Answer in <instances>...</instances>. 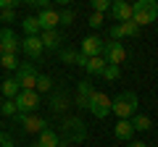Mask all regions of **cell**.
Returning <instances> with one entry per match:
<instances>
[{"label": "cell", "instance_id": "1", "mask_svg": "<svg viewBox=\"0 0 158 147\" xmlns=\"http://www.w3.org/2000/svg\"><path fill=\"white\" fill-rule=\"evenodd\" d=\"M137 108H140V100H137V95L132 89L118 92L111 100V113H116L118 118H132V116L137 113Z\"/></svg>", "mask_w": 158, "mask_h": 147}, {"label": "cell", "instance_id": "2", "mask_svg": "<svg viewBox=\"0 0 158 147\" xmlns=\"http://www.w3.org/2000/svg\"><path fill=\"white\" fill-rule=\"evenodd\" d=\"M156 18H158V3L156 0H137V3H132V21L137 26L153 24Z\"/></svg>", "mask_w": 158, "mask_h": 147}, {"label": "cell", "instance_id": "3", "mask_svg": "<svg viewBox=\"0 0 158 147\" xmlns=\"http://www.w3.org/2000/svg\"><path fill=\"white\" fill-rule=\"evenodd\" d=\"M63 137L66 139H61V145H77V142H85L87 137V129H85V121L82 118H63Z\"/></svg>", "mask_w": 158, "mask_h": 147}, {"label": "cell", "instance_id": "4", "mask_svg": "<svg viewBox=\"0 0 158 147\" xmlns=\"http://www.w3.org/2000/svg\"><path fill=\"white\" fill-rule=\"evenodd\" d=\"M13 102H16V113L29 116V113H34V110L40 108V95L34 89H21L16 97H13Z\"/></svg>", "mask_w": 158, "mask_h": 147}, {"label": "cell", "instance_id": "5", "mask_svg": "<svg viewBox=\"0 0 158 147\" xmlns=\"http://www.w3.org/2000/svg\"><path fill=\"white\" fill-rule=\"evenodd\" d=\"M37 68H34V63H19V68L13 71V79L19 81V87L21 89H34V84H37Z\"/></svg>", "mask_w": 158, "mask_h": 147}, {"label": "cell", "instance_id": "6", "mask_svg": "<svg viewBox=\"0 0 158 147\" xmlns=\"http://www.w3.org/2000/svg\"><path fill=\"white\" fill-rule=\"evenodd\" d=\"M13 121H16V124L21 126V131H27V134H40V131L48 129V121L40 118V116H34V113H29V116L16 113V116H13Z\"/></svg>", "mask_w": 158, "mask_h": 147}, {"label": "cell", "instance_id": "7", "mask_svg": "<svg viewBox=\"0 0 158 147\" xmlns=\"http://www.w3.org/2000/svg\"><path fill=\"white\" fill-rule=\"evenodd\" d=\"M95 118H106V116H111V97L106 95V92H92L90 97V108H87Z\"/></svg>", "mask_w": 158, "mask_h": 147}, {"label": "cell", "instance_id": "8", "mask_svg": "<svg viewBox=\"0 0 158 147\" xmlns=\"http://www.w3.org/2000/svg\"><path fill=\"white\" fill-rule=\"evenodd\" d=\"M127 58V47L121 45V42H103V61L111 63V66H121Z\"/></svg>", "mask_w": 158, "mask_h": 147}, {"label": "cell", "instance_id": "9", "mask_svg": "<svg viewBox=\"0 0 158 147\" xmlns=\"http://www.w3.org/2000/svg\"><path fill=\"white\" fill-rule=\"evenodd\" d=\"M0 47H3V53H6V55H16V53L21 50V42H19L16 32H13L11 26L0 29Z\"/></svg>", "mask_w": 158, "mask_h": 147}, {"label": "cell", "instance_id": "10", "mask_svg": "<svg viewBox=\"0 0 158 147\" xmlns=\"http://www.w3.org/2000/svg\"><path fill=\"white\" fill-rule=\"evenodd\" d=\"M108 13H111V18H113L116 24L132 21V6L127 3V0H113L111 8H108Z\"/></svg>", "mask_w": 158, "mask_h": 147}, {"label": "cell", "instance_id": "11", "mask_svg": "<svg viewBox=\"0 0 158 147\" xmlns=\"http://www.w3.org/2000/svg\"><path fill=\"white\" fill-rule=\"evenodd\" d=\"M82 55H87V58H98V55H103V40L98 37V34H87L85 40H82Z\"/></svg>", "mask_w": 158, "mask_h": 147}, {"label": "cell", "instance_id": "12", "mask_svg": "<svg viewBox=\"0 0 158 147\" xmlns=\"http://www.w3.org/2000/svg\"><path fill=\"white\" fill-rule=\"evenodd\" d=\"M21 50L27 53V58H32V61H40L42 58V42H40V37H24L21 40Z\"/></svg>", "mask_w": 158, "mask_h": 147}, {"label": "cell", "instance_id": "13", "mask_svg": "<svg viewBox=\"0 0 158 147\" xmlns=\"http://www.w3.org/2000/svg\"><path fill=\"white\" fill-rule=\"evenodd\" d=\"M37 21H40V29L42 32H50V29H58V11L56 8H48V11H40L37 13Z\"/></svg>", "mask_w": 158, "mask_h": 147}, {"label": "cell", "instance_id": "14", "mask_svg": "<svg viewBox=\"0 0 158 147\" xmlns=\"http://www.w3.org/2000/svg\"><path fill=\"white\" fill-rule=\"evenodd\" d=\"M92 84H90V79H85V81H79V87H77V108H82V110H87L90 108V97H92Z\"/></svg>", "mask_w": 158, "mask_h": 147}, {"label": "cell", "instance_id": "15", "mask_svg": "<svg viewBox=\"0 0 158 147\" xmlns=\"http://www.w3.org/2000/svg\"><path fill=\"white\" fill-rule=\"evenodd\" d=\"M40 42H42V50H61V32L50 29V32L40 34Z\"/></svg>", "mask_w": 158, "mask_h": 147}, {"label": "cell", "instance_id": "16", "mask_svg": "<svg viewBox=\"0 0 158 147\" xmlns=\"http://www.w3.org/2000/svg\"><path fill=\"white\" fill-rule=\"evenodd\" d=\"M113 134H116V139H121V142H132V134H135L132 121L129 118H118L116 126H113Z\"/></svg>", "mask_w": 158, "mask_h": 147}, {"label": "cell", "instance_id": "17", "mask_svg": "<svg viewBox=\"0 0 158 147\" xmlns=\"http://www.w3.org/2000/svg\"><path fill=\"white\" fill-rule=\"evenodd\" d=\"M0 92H3V97H6V100H13V97L21 92V87H19V81L13 79V76H6V79H3V84H0Z\"/></svg>", "mask_w": 158, "mask_h": 147}, {"label": "cell", "instance_id": "18", "mask_svg": "<svg viewBox=\"0 0 158 147\" xmlns=\"http://www.w3.org/2000/svg\"><path fill=\"white\" fill-rule=\"evenodd\" d=\"M21 26H24V37H40V34H42L37 16H24L21 18Z\"/></svg>", "mask_w": 158, "mask_h": 147}, {"label": "cell", "instance_id": "19", "mask_svg": "<svg viewBox=\"0 0 158 147\" xmlns=\"http://www.w3.org/2000/svg\"><path fill=\"white\" fill-rule=\"evenodd\" d=\"M37 145H40V147H63V145H61V137H58L56 131H50V129L40 131V139H37Z\"/></svg>", "mask_w": 158, "mask_h": 147}, {"label": "cell", "instance_id": "20", "mask_svg": "<svg viewBox=\"0 0 158 147\" xmlns=\"http://www.w3.org/2000/svg\"><path fill=\"white\" fill-rule=\"evenodd\" d=\"M129 121H132V129H135V131H150V129H153V121H150V116L135 113Z\"/></svg>", "mask_w": 158, "mask_h": 147}, {"label": "cell", "instance_id": "21", "mask_svg": "<svg viewBox=\"0 0 158 147\" xmlns=\"http://www.w3.org/2000/svg\"><path fill=\"white\" fill-rule=\"evenodd\" d=\"M108 66V63L106 61H103V55H98V58H90V61H87V74H90V76H100V74H103V68H106Z\"/></svg>", "mask_w": 158, "mask_h": 147}, {"label": "cell", "instance_id": "22", "mask_svg": "<svg viewBox=\"0 0 158 147\" xmlns=\"http://www.w3.org/2000/svg\"><path fill=\"white\" fill-rule=\"evenodd\" d=\"M50 89H53V79H50V76H37L34 92H37V95H48Z\"/></svg>", "mask_w": 158, "mask_h": 147}, {"label": "cell", "instance_id": "23", "mask_svg": "<svg viewBox=\"0 0 158 147\" xmlns=\"http://www.w3.org/2000/svg\"><path fill=\"white\" fill-rule=\"evenodd\" d=\"M103 79L106 81H116L118 76H121V66H111V63H108L106 68H103V74H100Z\"/></svg>", "mask_w": 158, "mask_h": 147}, {"label": "cell", "instance_id": "24", "mask_svg": "<svg viewBox=\"0 0 158 147\" xmlns=\"http://www.w3.org/2000/svg\"><path fill=\"white\" fill-rule=\"evenodd\" d=\"M0 66L8 68V71H16V68H19V58H16V55H6V53H3V55H0Z\"/></svg>", "mask_w": 158, "mask_h": 147}, {"label": "cell", "instance_id": "25", "mask_svg": "<svg viewBox=\"0 0 158 147\" xmlns=\"http://www.w3.org/2000/svg\"><path fill=\"white\" fill-rule=\"evenodd\" d=\"M118 26H121V34H124V37H137V34H140V26H137L135 21H124V24H118Z\"/></svg>", "mask_w": 158, "mask_h": 147}, {"label": "cell", "instance_id": "26", "mask_svg": "<svg viewBox=\"0 0 158 147\" xmlns=\"http://www.w3.org/2000/svg\"><path fill=\"white\" fill-rule=\"evenodd\" d=\"M0 113L6 116V118H13V116H16V102L13 100H3L0 102Z\"/></svg>", "mask_w": 158, "mask_h": 147}, {"label": "cell", "instance_id": "27", "mask_svg": "<svg viewBox=\"0 0 158 147\" xmlns=\"http://www.w3.org/2000/svg\"><path fill=\"white\" fill-rule=\"evenodd\" d=\"M90 6H92V13H106L108 8H111V3H108V0H92Z\"/></svg>", "mask_w": 158, "mask_h": 147}, {"label": "cell", "instance_id": "28", "mask_svg": "<svg viewBox=\"0 0 158 147\" xmlns=\"http://www.w3.org/2000/svg\"><path fill=\"white\" fill-rule=\"evenodd\" d=\"M58 21H61V26H71L74 11H58Z\"/></svg>", "mask_w": 158, "mask_h": 147}, {"label": "cell", "instance_id": "29", "mask_svg": "<svg viewBox=\"0 0 158 147\" xmlns=\"http://www.w3.org/2000/svg\"><path fill=\"white\" fill-rule=\"evenodd\" d=\"M58 55H61L63 63H77V55H79V53H77V50H58Z\"/></svg>", "mask_w": 158, "mask_h": 147}, {"label": "cell", "instance_id": "30", "mask_svg": "<svg viewBox=\"0 0 158 147\" xmlns=\"http://www.w3.org/2000/svg\"><path fill=\"white\" fill-rule=\"evenodd\" d=\"M108 37H111V42H121V40H124V34H121V26H118V24H113V26L108 29Z\"/></svg>", "mask_w": 158, "mask_h": 147}, {"label": "cell", "instance_id": "31", "mask_svg": "<svg viewBox=\"0 0 158 147\" xmlns=\"http://www.w3.org/2000/svg\"><path fill=\"white\" fill-rule=\"evenodd\" d=\"M21 6V0H0V11H16Z\"/></svg>", "mask_w": 158, "mask_h": 147}, {"label": "cell", "instance_id": "32", "mask_svg": "<svg viewBox=\"0 0 158 147\" xmlns=\"http://www.w3.org/2000/svg\"><path fill=\"white\" fill-rule=\"evenodd\" d=\"M0 147H16L13 145V137L8 131H3V129H0Z\"/></svg>", "mask_w": 158, "mask_h": 147}, {"label": "cell", "instance_id": "33", "mask_svg": "<svg viewBox=\"0 0 158 147\" xmlns=\"http://www.w3.org/2000/svg\"><path fill=\"white\" fill-rule=\"evenodd\" d=\"M103 21H106V18H103V13H90V26H92V29H100Z\"/></svg>", "mask_w": 158, "mask_h": 147}, {"label": "cell", "instance_id": "34", "mask_svg": "<svg viewBox=\"0 0 158 147\" xmlns=\"http://www.w3.org/2000/svg\"><path fill=\"white\" fill-rule=\"evenodd\" d=\"M66 108V100H63V95H56L53 97V110H63Z\"/></svg>", "mask_w": 158, "mask_h": 147}, {"label": "cell", "instance_id": "35", "mask_svg": "<svg viewBox=\"0 0 158 147\" xmlns=\"http://www.w3.org/2000/svg\"><path fill=\"white\" fill-rule=\"evenodd\" d=\"M0 21H16V11H0Z\"/></svg>", "mask_w": 158, "mask_h": 147}, {"label": "cell", "instance_id": "36", "mask_svg": "<svg viewBox=\"0 0 158 147\" xmlns=\"http://www.w3.org/2000/svg\"><path fill=\"white\" fill-rule=\"evenodd\" d=\"M87 61H90V58H87V55H82V53L77 55V66H82V68H85V66H87Z\"/></svg>", "mask_w": 158, "mask_h": 147}, {"label": "cell", "instance_id": "37", "mask_svg": "<svg viewBox=\"0 0 158 147\" xmlns=\"http://www.w3.org/2000/svg\"><path fill=\"white\" fill-rule=\"evenodd\" d=\"M129 147H148V145H145L142 139H132V142H129Z\"/></svg>", "mask_w": 158, "mask_h": 147}, {"label": "cell", "instance_id": "38", "mask_svg": "<svg viewBox=\"0 0 158 147\" xmlns=\"http://www.w3.org/2000/svg\"><path fill=\"white\" fill-rule=\"evenodd\" d=\"M29 147H40V145H37V142H32V145H29Z\"/></svg>", "mask_w": 158, "mask_h": 147}, {"label": "cell", "instance_id": "39", "mask_svg": "<svg viewBox=\"0 0 158 147\" xmlns=\"http://www.w3.org/2000/svg\"><path fill=\"white\" fill-rule=\"evenodd\" d=\"M0 55H3V47H0Z\"/></svg>", "mask_w": 158, "mask_h": 147}]
</instances>
